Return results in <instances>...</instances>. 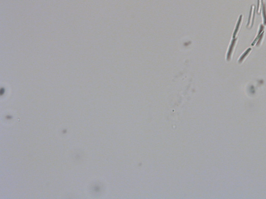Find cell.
<instances>
[{
	"label": "cell",
	"instance_id": "cell-7",
	"mask_svg": "<svg viewBox=\"0 0 266 199\" xmlns=\"http://www.w3.org/2000/svg\"><path fill=\"white\" fill-rule=\"evenodd\" d=\"M264 32H263L260 35V37H259V39H258L257 40V44H256V46H259V45H261V43H262V41L263 39V37H264Z\"/></svg>",
	"mask_w": 266,
	"mask_h": 199
},
{
	"label": "cell",
	"instance_id": "cell-8",
	"mask_svg": "<svg viewBox=\"0 0 266 199\" xmlns=\"http://www.w3.org/2000/svg\"><path fill=\"white\" fill-rule=\"evenodd\" d=\"M258 4L257 5V13H260V0H258Z\"/></svg>",
	"mask_w": 266,
	"mask_h": 199
},
{
	"label": "cell",
	"instance_id": "cell-5",
	"mask_svg": "<svg viewBox=\"0 0 266 199\" xmlns=\"http://www.w3.org/2000/svg\"><path fill=\"white\" fill-rule=\"evenodd\" d=\"M263 29H264V27H263L262 25H260V28H259V31H258V34H257V35L256 36V38H255V40L254 41V42H253L252 43V44H251V45H252V46H254V45L256 44V43L257 42L258 39H259V37H260V35L261 34V33L263 32Z\"/></svg>",
	"mask_w": 266,
	"mask_h": 199
},
{
	"label": "cell",
	"instance_id": "cell-1",
	"mask_svg": "<svg viewBox=\"0 0 266 199\" xmlns=\"http://www.w3.org/2000/svg\"><path fill=\"white\" fill-rule=\"evenodd\" d=\"M238 39L235 38L233 39V40L232 41L230 45L229 46V48L228 49V51L227 54V61H230L232 57L233 52L234 51V49L235 48V46L237 43Z\"/></svg>",
	"mask_w": 266,
	"mask_h": 199
},
{
	"label": "cell",
	"instance_id": "cell-6",
	"mask_svg": "<svg viewBox=\"0 0 266 199\" xmlns=\"http://www.w3.org/2000/svg\"><path fill=\"white\" fill-rule=\"evenodd\" d=\"M262 16L263 18V24L264 25H266V4H263L262 2Z\"/></svg>",
	"mask_w": 266,
	"mask_h": 199
},
{
	"label": "cell",
	"instance_id": "cell-4",
	"mask_svg": "<svg viewBox=\"0 0 266 199\" xmlns=\"http://www.w3.org/2000/svg\"><path fill=\"white\" fill-rule=\"evenodd\" d=\"M251 51V48H248L241 56V57H240L239 60H238V62L239 63H241L247 57V56L249 55V54L250 53V51Z\"/></svg>",
	"mask_w": 266,
	"mask_h": 199
},
{
	"label": "cell",
	"instance_id": "cell-2",
	"mask_svg": "<svg viewBox=\"0 0 266 199\" xmlns=\"http://www.w3.org/2000/svg\"><path fill=\"white\" fill-rule=\"evenodd\" d=\"M242 20H243V16L241 15L239 18L236 27L235 28V30L233 32V39H235L236 37V36L237 35L238 32H239L240 29V27H241V24L242 22Z\"/></svg>",
	"mask_w": 266,
	"mask_h": 199
},
{
	"label": "cell",
	"instance_id": "cell-3",
	"mask_svg": "<svg viewBox=\"0 0 266 199\" xmlns=\"http://www.w3.org/2000/svg\"><path fill=\"white\" fill-rule=\"evenodd\" d=\"M254 15H255L254 6H252L251 7V9H250V14H249V18H248V23H247L248 27H249L250 25H251L250 28H251L253 27V24H254Z\"/></svg>",
	"mask_w": 266,
	"mask_h": 199
}]
</instances>
